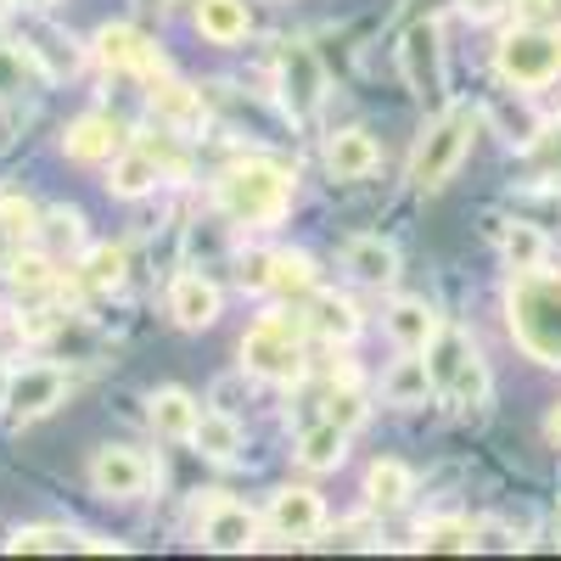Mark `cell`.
<instances>
[{"label": "cell", "instance_id": "836d02e7", "mask_svg": "<svg viewBox=\"0 0 561 561\" xmlns=\"http://www.w3.org/2000/svg\"><path fill=\"white\" fill-rule=\"evenodd\" d=\"M34 79H45V68L34 62L28 45H0V102L23 96V90H28Z\"/></svg>", "mask_w": 561, "mask_h": 561}, {"label": "cell", "instance_id": "d4e9b609", "mask_svg": "<svg viewBox=\"0 0 561 561\" xmlns=\"http://www.w3.org/2000/svg\"><path fill=\"white\" fill-rule=\"evenodd\" d=\"M438 309L433 304H421V298H399L393 309H388V337L399 343V348H410V354H427V343L438 337Z\"/></svg>", "mask_w": 561, "mask_h": 561}, {"label": "cell", "instance_id": "60d3db41", "mask_svg": "<svg viewBox=\"0 0 561 561\" xmlns=\"http://www.w3.org/2000/svg\"><path fill=\"white\" fill-rule=\"evenodd\" d=\"M517 23H539V28H561V0H511Z\"/></svg>", "mask_w": 561, "mask_h": 561}, {"label": "cell", "instance_id": "9c48e42d", "mask_svg": "<svg viewBox=\"0 0 561 561\" xmlns=\"http://www.w3.org/2000/svg\"><path fill=\"white\" fill-rule=\"evenodd\" d=\"M197 539L208 550H225V556L253 550L259 545V517H253L248 505L225 500L219 489H208V500H197Z\"/></svg>", "mask_w": 561, "mask_h": 561}, {"label": "cell", "instance_id": "d590c367", "mask_svg": "<svg viewBox=\"0 0 561 561\" xmlns=\"http://www.w3.org/2000/svg\"><path fill=\"white\" fill-rule=\"evenodd\" d=\"M421 550H478V528L466 523V517L421 523Z\"/></svg>", "mask_w": 561, "mask_h": 561}, {"label": "cell", "instance_id": "277c9868", "mask_svg": "<svg viewBox=\"0 0 561 561\" xmlns=\"http://www.w3.org/2000/svg\"><path fill=\"white\" fill-rule=\"evenodd\" d=\"M472 129H478L472 107H444L427 124V135L415 140V158H410V185L415 192H444L449 174L466 163V152H472Z\"/></svg>", "mask_w": 561, "mask_h": 561}, {"label": "cell", "instance_id": "5bb4252c", "mask_svg": "<svg viewBox=\"0 0 561 561\" xmlns=\"http://www.w3.org/2000/svg\"><path fill=\"white\" fill-rule=\"evenodd\" d=\"M270 528H275V539H293V545L314 539V534L325 528L320 494H314V489H280V494L270 500Z\"/></svg>", "mask_w": 561, "mask_h": 561}, {"label": "cell", "instance_id": "7a4b0ae2", "mask_svg": "<svg viewBox=\"0 0 561 561\" xmlns=\"http://www.w3.org/2000/svg\"><path fill=\"white\" fill-rule=\"evenodd\" d=\"M511 337L539 365H561V275L556 270H523L511 275Z\"/></svg>", "mask_w": 561, "mask_h": 561}, {"label": "cell", "instance_id": "f6af8a7d", "mask_svg": "<svg viewBox=\"0 0 561 561\" xmlns=\"http://www.w3.org/2000/svg\"><path fill=\"white\" fill-rule=\"evenodd\" d=\"M18 7H28V12H51L57 0H18Z\"/></svg>", "mask_w": 561, "mask_h": 561}, {"label": "cell", "instance_id": "2e32d148", "mask_svg": "<svg viewBox=\"0 0 561 561\" xmlns=\"http://www.w3.org/2000/svg\"><path fill=\"white\" fill-rule=\"evenodd\" d=\"M192 449L203 455V460H214V466H237L242 460V449H248V433H242V421H237V410H203L197 415V433H192Z\"/></svg>", "mask_w": 561, "mask_h": 561}, {"label": "cell", "instance_id": "ffe728a7", "mask_svg": "<svg viewBox=\"0 0 561 561\" xmlns=\"http://www.w3.org/2000/svg\"><path fill=\"white\" fill-rule=\"evenodd\" d=\"M158 180H163V169H158V158H152L147 147H118V152H113V169H107V192H113V197L135 203V197L158 192Z\"/></svg>", "mask_w": 561, "mask_h": 561}, {"label": "cell", "instance_id": "d6986e66", "mask_svg": "<svg viewBox=\"0 0 561 561\" xmlns=\"http://www.w3.org/2000/svg\"><path fill=\"white\" fill-rule=\"evenodd\" d=\"M124 147V135H118V124L113 118H102V113H84V118H73L68 124V135H62V152L73 158V163H113V152Z\"/></svg>", "mask_w": 561, "mask_h": 561}, {"label": "cell", "instance_id": "8992f818", "mask_svg": "<svg viewBox=\"0 0 561 561\" xmlns=\"http://www.w3.org/2000/svg\"><path fill=\"white\" fill-rule=\"evenodd\" d=\"M242 370L259 382H280V388L304 382V320L264 314L242 337Z\"/></svg>", "mask_w": 561, "mask_h": 561}, {"label": "cell", "instance_id": "b9f144b4", "mask_svg": "<svg viewBox=\"0 0 561 561\" xmlns=\"http://www.w3.org/2000/svg\"><path fill=\"white\" fill-rule=\"evenodd\" d=\"M270 270H275V253H248L242 259V287L248 293H270Z\"/></svg>", "mask_w": 561, "mask_h": 561}, {"label": "cell", "instance_id": "ac0fdd59", "mask_svg": "<svg viewBox=\"0 0 561 561\" xmlns=\"http://www.w3.org/2000/svg\"><path fill=\"white\" fill-rule=\"evenodd\" d=\"M377 163H382V147L370 129H337L325 140V169L337 180H365V174H377Z\"/></svg>", "mask_w": 561, "mask_h": 561}, {"label": "cell", "instance_id": "4316f807", "mask_svg": "<svg viewBox=\"0 0 561 561\" xmlns=\"http://www.w3.org/2000/svg\"><path fill=\"white\" fill-rule=\"evenodd\" d=\"M197 28L208 45H242L253 28L248 0H197Z\"/></svg>", "mask_w": 561, "mask_h": 561}, {"label": "cell", "instance_id": "603a6c76", "mask_svg": "<svg viewBox=\"0 0 561 561\" xmlns=\"http://www.w3.org/2000/svg\"><path fill=\"white\" fill-rule=\"evenodd\" d=\"M483 118L511 140V147H523V152H534V147H539V135H545V124H539L534 107L523 102V90H511V84H505V96H494V102L483 107Z\"/></svg>", "mask_w": 561, "mask_h": 561}, {"label": "cell", "instance_id": "3957f363", "mask_svg": "<svg viewBox=\"0 0 561 561\" xmlns=\"http://www.w3.org/2000/svg\"><path fill=\"white\" fill-rule=\"evenodd\" d=\"M427 370H433V399L444 404L472 410L489 399V365L460 325H438V337L427 343Z\"/></svg>", "mask_w": 561, "mask_h": 561}, {"label": "cell", "instance_id": "74e56055", "mask_svg": "<svg viewBox=\"0 0 561 561\" xmlns=\"http://www.w3.org/2000/svg\"><path fill=\"white\" fill-rule=\"evenodd\" d=\"M7 275H12L18 293H51L57 287V270H51V259H45V253H23Z\"/></svg>", "mask_w": 561, "mask_h": 561}, {"label": "cell", "instance_id": "8d00e7d4", "mask_svg": "<svg viewBox=\"0 0 561 561\" xmlns=\"http://www.w3.org/2000/svg\"><path fill=\"white\" fill-rule=\"evenodd\" d=\"M270 293H314V259L309 253H275Z\"/></svg>", "mask_w": 561, "mask_h": 561}, {"label": "cell", "instance_id": "7dc6e473", "mask_svg": "<svg viewBox=\"0 0 561 561\" xmlns=\"http://www.w3.org/2000/svg\"><path fill=\"white\" fill-rule=\"evenodd\" d=\"M12 7H18V0H0V23H7V18H12Z\"/></svg>", "mask_w": 561, "mask_h": 561}, {"label": "cell", "instance_id": "bcb514c9", "mask_svg": "<svg viewBox=\"0 0 561 561\" xmlns=\"http://www.w3.org/2000/svg\"><path fill=\"white\" fill-rule=\"evenodd\" d=\"M7 140H12V118H7V113H0V147H7Z\"/></svg>", "mask_w": 561, "mask_h": 561}, {"label": "cell", "instance_id": "30bf717a", "mask_svg": "<svg viewBox=\"0 0 561 561\" xmlns=\"http://www.w3.org/2000/svg\"><path fill=\"white\" fill-rule=\"evenodd\" d=\"M152 478H158V466L129 444H102L96 455H90V483H96V494H107V500H140Z\"/></svg>", "mask_w": 561, "mask_h": 561}, {"label": "cell", "instance_id": "8fae6325", "mask_svg": "<svg viewBox=\"0 0 561 561\" xmlns=\"http://www.w3.org/2000/svg\"><path fill=\"white\" fill-rule=\"evenodd\" d=\"M280 102H287V113L298 124H309L320 113V102H325V68H320V57L309 51V45H298V39L280 51Z\"/></svg>", "mask_w": 561, "mask_h": 561}, {"label": "cell", "instance_id": "7402d4cb", "mask_svg": "<svg viewBox=\"0 0 561 561\" xmlns=\"http://www.w3.org/2000/svg\"><path fill=\"white\" fill-rule=\"evenodd\" d=\"M197 415H203V404L185 393V388H158V393L147 399V421L158 427V438H174V444H192Z\"/></svg>", "mask_w": 561, "mask_h": 561}, {"label": "cell", "instance_id": "ba28073f", "mask_svg": "<svg viewBox=\"0 0 561 561\" xmlns=\"http://www.w3.org/2000/svg\"><path fill=\"white\" fill-rule=\"evenodd\" d=\"M399 73H404V84L415 90L421 102H427V96L438 102L444 96L449 68H444V28L433 18H421V23L404 28V39H399Z\"/></svg>", "mask_w": 561, "mask_h": 561}, {"label": "cell", "instance_id": "d6a6232c", "mask_svg": "<svg viewBox=\"0 0 561 561\" xmlns=\"http://www.w3.org/2000/svg\"><path fill=\"white\" fill-rule=\"evenodd\" d=\"M34 237H39V248L51 253V259H68V253L84 248V214L62 203V208H51V214H39V230H34Z\"/></svg>", "mask_w": 561, "mask_h": 561}, {"label": "cell", "instance_id": "44dd1931", "mask_svg": "<svg viewBox=\"0 0 561 561\" xmlns=\"http://www.w3.org/2000/svg\"><path fill=\"white\" fill-rule=\"evenodd\" d=\"M7 550H12V556H62V550H118V545L90 539V534H79V528L34 523V528H18V534L7 539Z\"/></svg>", "mask_w": 561, "mask_h": 561}, {"label": "cell", "instance_id": "9a60e30c", "mask_svg": "<svg viewBox=\"0 0 561 561\" xmlns=\"http://www.w3.org/2000/svg\"><path fill=\"white\" fill-rule=\"evenodd\" d=\"M152 113L169 135H203V124H208L203 90L180 84V79H152Z\"/></svg>", "mask_w": 561, "mask_h": 561}, {"label": "cell", "instance_id": "4dcf8cb0", "mask_svg": "<svg viewBox=\"0 0 561 561\" xmlns=\"http://www.w3.org/2000/svg\"><path fill=\"white\" fill-rule=\"evenodd\" d=\"M124 275H129V259H124V248H90L84 253V264H79V287L90 293V298H113L118 287H124Z\"/></svg>", "mask_w": 561, "mask_h": 561}, {"label": "cell", "instance_id": "e575fe53", "mask_svg": "<svg viewBox=\"0 0 561 561\" xmlns=\"http://www.w3.org/2000/svg\"><path fill=\"white\" fill-rule=\"evenodd\" d=\"M28 51H34V62L45 68V79H62V73H73L79 62H84V51L73 39H62V34H34V39H23Z\"/></svg>", "mask_w": 561, "mask_h": 561}, {"label": "cell", "instance_id": "83f0119b", "mask_svg": "<svg viewBox=\"0 0 561 561\" xmlns=\"http://www.w3.org/2000/svg\"><path fill=\"white\" fill-rule=\"evenodd\" d=\"M34 230H39V208H34V203H23V197L0 203V275H7V270L28 253Z\"/></svg>", "mask_w": 561, "mask_h": 561}, {"label": "cell", "instance_id": "e0dca14e", "mask_svg": "<svg viewBox=\"0 0 561 561\" xmlns=\"http://www.w3.org/2000/svg\"><path fill=\"white\" fill-rule=\"evenodd\" d=\"M343 270L359 280V287H393L399 280V248L388 242V237H354L348 248H343Z\"/></svg>", "mask_w": 561, "mask_h": 561}, {"label": "cell", "instance_id": "ab89813d", "mask_svg": "<svg viewBox=\"0 0 561 561\" xmlns=\"http://www.w3.org/2000/svg\"><path fill=\"white\" fill-rule=\"evenodd\" d=\"M57 325H62V314H57L51 304H39V309H23V314H18V332H23L28 343H45V337L57 332Z\"/></svg>", "mask_w": 561, "mask_h": 561}, {"label": "cell", "instance_id": "c3c4849f", "mask_svg": "<svg viewBox=\"0 0 561 561\" xmlns=\"http://www.w3.org/2000/svg\"><path fill=\"white\" fill-rule=\"evenodd\" d=\"M556 528H561V511H556Z\"/></svg>", "mask_w": 561, "mask_h": 561}, {"label": "cell", "instance_id": "f1b7e54d", "mask_svg": "<svg viewBox=\"0 0 561 561\" xmlns=\"http://www.w3.org/2000/svg\"><path fill=\"white\" fill-rule=\"evenodd\" d=\"M298 460L309 466V472H337V466L348 460V433L337 427V421H314V427L298 438Z\"/></svg>", "mask_w": 561, "mask_h": 561}, {"label": "cell", "instance_id": "6da1fadb", "mask_svg": "<svg viewBox=\"0 0 561 561\" xmlns=\"http://www.w3.org/2000/svg\"><path fill=\"white\" fill-rule=\"evenodd\" d=\"M214 203L230 225L270 230L293 208V169L275 163V158H242L214 180Z\"/></svg>", "mask_w": 561, "mask_h": 561}, {"label": "cell", "instance_id": "f35d334b", "mask_svg": "<svg viewBox=\"0 0 561 561\" xmlns=\"http://www.w3.org/2000/svg\"><path fill=\"white\" fill-rule=\"evenodd\" d=\"M325 421H337L343 433H354L359 421H365V399H359L354 388H337L332 399H325Z\"/></svg>", "mask_w": 561, "mask_h": 561}, {"label": "cell", "instance_id": "cb8c5ba5", "mask_svg": "<svg viewBox=\"0 0 561 561\" xmlns=\"http://www.w3.org/2000/svg\"><path fill=\"white\" fill-rule=\"evenodd\" d=\"M304 325H309L320 343H354V337H359V309H354L343 293H314Z\"/></svg>", "mask_w": 561, "mask_h": 561}, {"label": "cell", "instance_id": "1f68e13d", "mask_svg": "<svg viewBox=\"0 0 561 561\" xmlns=\"http://www.w3.org/2000/svg\"><path fill=\"white\" fill-rule=\"evenodd\" d=\"M382 399H388V404H427V399H433V370H427V359H415V354L404 348V359H393V370L382 377Z\"/></svg>", "mask_w": 561, "mask_h": 561}, {"label": "cell", "instance_id": "ee69618b", "mask_svg": "<svg viewBox=\"0 0 561 561\" xmlns=\"http://www.w3.org/2000/svg\"><path fill=\"white\" fill-rule=\"evenodd\" d=\"M545 438L561 449V404H550V415H545Z\"/></svg>", "mask_w": 561, "mask_h": 561}, {"label": "cell", "instance_id": "7c38bea8", "mask_svg": "<svg viewBox=\"0 0 561 561\" xmlns=\"http://www.w3.org/2000/svg\"><path fill=\"white\" fill-rule=\"evenodd\" d=\"M90 51H96V62H107V68H118V73H147V79H163V73H169L163 51H158L152 39H140L129 23H107V28H96Z\"/></svg>", "mask_w": 561, "mask_h": 561}, {"label": "cell", "instance_id": "5b68a950", "mask_svg": "<svg viewBox=\"0 0 561 561\" xmlns=\"http://www.w3.org/2000/svg\"><path fill=\"white\" fill-rule=\"evenodd\" d=\"M494 73L511 84V90H545L561 79V28H539V23H517L500 51H494Z\"/></svg>", "mask_w": 561, "mask_h": 561}, {"label": "cell", "instance_id": "7bdbcfd3", "mask_svg": "<svg viewBox=\"0 0 561 561\" xmlns=\"http://www.w3.org/2000/svg\"><path fill=\"white\" fill-rule=\"evenodd\" d=\"M539 158H545V169H550V174H561V118L539 135Z\"/></svg>", "mask_w": 561, "mask_h": 561}, {"label": "cell", "instance_id": "484cf974", "mask_svg": "<svg viewBox=\"0 0 561 561\" xmlns=\"http://www.w3.org/2000/svg\"><path fill=\"white\" fill-rule=\"evenodd\" d=\"M494 237H500V253H505L511 275H523V270H545L550 242H545V230H539V225H528V219L500 225V219H494Z\"/></svg>", "mask_w": 561, "mask_h": 561}, {"label": "cell", "instance_id": "4fadbf2b", "mask_svg": "<svg viewBox=\"0 0 561 561\" xmlns=\"http://www.w3.org/2000/svg\"><path fill=\"white\" fill-rule=\"evenodd\" d=\"M219 309H225V293L203 270H185V275L169 280V314H174V325H185V332H208V325L219 320Z\"/></svg>", "mask_w": 561, "mask_h": 561}, {"label": "cell", "instance_id": "52a82bcc", "mask_svg": "<svg viewBox=\"0 0 561 561\" xmlns=\"http://www.w3.org/2000/svg\"><path fill=\"white\" fill-rule=\"evenodd\" d=\"M68 388H73L68 365H12L7 382H0V404L12 421H39L68 399Z\"/></svg>", "mask_w": 561, "mask_h": 561}, {"label": "cell", "instance_id": "f546056e", "mask_svg": "<svg viewBox=\"0 0 561 561\" xmlns=\"http://www.w3.org/2000/svg\"><path fill=\"white\" fill-rule=\"evenodd\" d=\"M410 489H415V472L404 460H377L365 472V505L370 511H399L410 500Z\"/></svg>", "mask_w": 561, "mask_h": 561}]
</instances>
